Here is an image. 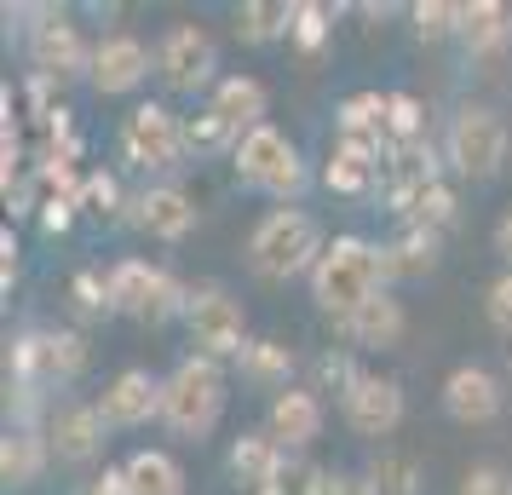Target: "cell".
Segmentation results:
<instances>
[{"instance_id":"obj_15","label":"cell","mask_w":512,"mask_h":495,"mask_svg":"<svg viewBox=\"0 0 512 495\" xmlns=\"http://www.w3.org/2000/svg\"><path fill=\"white\" fill-rule=\"evenodd\" d=\"M47 444L58 461H93L98 449H104V415L87 409V403H64L47 426Z\"/></svg>"},{"instance_id":"obj_30","label":"cell","mask_w":512,"mask_h":495,"mask_svg":"<svg viewBox=\"0 0 512 495\" xmlns=\"http://www.w3.org/2000/svg\"><path fill=\"white\" fill-rule=\"evenodd\" d=\"M0 472H6V484H29L35 472H41V438L18 426V432H6V444H0Z\"/></svg>"},{"instance_id":"obj_18","label":"cell","mask_w":512,"mask_h":495,"mask_svg":"<svg viewBox=\"0 0 512 495\" xmlns=\"http://www.w3.org/2000/svg\"><path fill=\"white\" fill-rule=\"evenodd\" d=\"M231 472H236V484H242V490L271 495V490H277V472H282V444L271 438V432H248V438H236Z\"/></svg>"},{"instance_id":"obj_5","label":"cell","mask_w":512,"mask_h":495,"mask_svg":"<svg viewBox=\"0 0 512 495\" xmlns=\"http://www.w3.org/2000/svg\"><path fill=\"white\" fill-rule=\"evenodd\" d=\"M185 323H190V340L202 346V357L225 363V357H242L254 340H248V317L236 306L225 288H196L185 306Z\"/></svg>"},{"instance_id":"obj_1","label":"cell","mask_w":512,"mask_h":495,"mask_svg":"<svg viewBox=\"0 0 512 495\" xmlns=\"http://www.w3.org/2000/svg\"><path fill=\"white\" fill-rule=\"evenodd\" d=\"M380 283H386V260H380V248H369L363 236H334L323 248V260H317V271H311L317 306L328 317H340V323H351L374 294H386Z\"/></svg>"},{"instance_id":"obj_21","label":"cell","mask_w":512,"mask_h":495,"mask_svg":"<svg viewBox=\"0 0 512 495\" xmlns=\"http://www.w3.org/2000/svg\"><path fill=\"white\" fill-rule=\"evenodd\" d=\"M213 110L231 121L236 133H254V127H265V87H259L254 75H231V81H219L213 87Z\"/></svg>"},{"instance_id":"obj_33","label":"cell","mask_w":512,"mask_h":495,"mask_svg":"<svg viewBox=\"0 0 512 495\" xmlns=\"http://www.w3.org/2000/svg\"><path fill=\"white\" fill-rule=\"evenodd\" d=\"M420 127H426V116H420V98H409V93L386 98V139H392V144H415Z\"/></svg>"},{"instance_id":"obj_19","label":"cell","mask_w":512,"mask_h":495,"mask_svg":"<svg viewBox=\"0 0 512 495\" xmlns=\"http://www.w3.org/2000/svg\"><path fill=\"white\" fill-rule=\"evenodd\" d=\"M139 225L150 236H162V242H179V236H190V225H196V208H190L185 190L156 185V190L139 196Z\"/></svg>"},{"instance_id":"obj_36","label":"cell","mask_w":512,"mask_h":495,"mask_svg":"<svg viewBox=\"0 0 512 495\" xmlns=\"http://www.w3.org/2000/svg\"><path fill=\"white\" fill-rule=\"evenodd\" d=\"M294 41L305 52L328 41V6H294Z\"/></svg>"},{"instance_id":"obj_12","label":"cell","mask_w":512,"mask_h":495,"mask_svg":"<svg viewBox=\"0 0 512 495\" xmlns=\"http://www.w3.org/2000/svg\"><path fill=\"white\" fill-rule=\"evenodd\" d=\"M98 415H104V426H144L150 415H162V380H150L144 369L116 375L98 398Z\"/></svg>"},{"instance_id":"obj_25","label":"cell","mask_w":512,"mask_h":495,"mask_svg":"<svg viewBox=\"0 0 512 495\" xmlns=\"http://www.w3.org/2000/svg\"><path fill=\"white\" fill-rule=\"evenodd\" d=\"M374 162H380V150L369 144H340L334 150V162H328V190H340V196H363L374 185Z\"/></svg>"},{"instance_id":"obj_2","label":"cell","mask_w":512,"mask_h":495,"mask_svg":"<svg viewBox=\"0 0 512 495\" xmlns=\"http://www.w3.org/2000/svg\"><path fill=\"white\" fill-rule=\"evenodd\" d=\"M248 260H254V271L265 283H288L300 271H317L323 236H317V225L300 208H277V213H265L259 231L248 236Z\"/></svg>"},{"instance_id":"obj_8","label":"cell","mask_w":512,"mask_h":495,"mask_svg":"<svg viewBox=\"0 0 512 495\" xmlns=\"http://www.w3.org/2000/svg\"><path fill=\"white\" fill-rule=\"evenodd\" d=\"M156 70L173 93H196V87H208L213 70H219V52H213V35L196 24H173L162 35V47H156Z\"/></svg>"},{"instance_id":"obj_4","label":"cell","mask_w":512,"mask_h":495,"mask_svg":"<svg viewBox=\"0 0 512 495\" xmlns=\"http://www.w3.org/2000/svg\"><path fill=\"white\" fill-rule=\"evenodd\" d=\"M236 179L265 190V196H294L305 185L300 150L282 139L277 127H254V133H242V144H236Z\"/></svg>"},{"instance_id":"obj_10","label":"cell","mask_w":512,"mask_h":495,"mask_svg":"<svg viewBox=\"0 0 512 495\" xmlns=\"http://www.w3.org/2000/svg\"><path fill=\"white\" fill-rule=\"evenodd\" d=\"M340 403H346V426L363 438H386L403 421V386L386 375H357V386Z\"/></svg>"},{"instance_id":"obj_35","label":"cell","mask_w":512,"mask_h":495,"mask_svg":"<svg viewBox=\"0 0 512 495\" xmlns=\"http://www.w3.org/2000/svg\"><path fill=\"white\" fill-rule=\"evenodd\" d=\"M70 294H75V306L87 311V317H93V311H116L110 306V277H98V271H81V277L70 283Z\"/></svg>"},{"instance_id":"obj_26","label":"cell","mask_w":512,"mask_h":495,"mask_svg":"<svg viewBox=\"0 0 512 495\" xmlns=\"http://www.w3.org/2000/svg\"><path fill=\"white\" fill-rule=\"evenodd\" d=\"M461 35L472 52L501 47L507 41V6L501 0H472V6H461Z\"/></svg>"},{"instance_id":"obj_37","label":"cell","mask_w":512,"mask_h":495,"mask_svg":"<svg viewBox=\"0 0 512 495\" xmlns=\"http://www.w3.org/2000/svg\"><path fill=\"white\" fill-rule=\"evenodd\" d=\"M484 311H489V323H495L501 334H512V271H507V277H495V283H489Z\"/></svg>"},{"instance_id":"obj_20","label":"cell","mask_w":512,"mask_h":495,"mask_svg":"<svg viewBox=\"0 0 512 495\" xmlns=\"http://www.w3.org/2000/svg\"><path fill=\"white\" fill-rule=\"evenodd\" d=\"M121 472H127V495H185V467L167 449H139Z\"/></svg>"},{"instance_id":"obj_31","label":"cell","mask_w":512,"mask_h":495,"mask_svg":"<svg viewBox=\"0 0 512 495\" xmlns=\"http://www.w3.org/2000/svg\"><path fill=\"white\" fill-rule=\"evenodd\" d=\"M374 495H420V478H415V461L409 455H380L369 472Z\"/></svg>"},{"instance_id":"obj_34","label":"cell","mask_w":512,"mask_h":495,"mask_svg":"<svg viewBox=\"0 0 512 495\" xmlns=\"http://www.w3.org/2000/svg\"><path fill=\"white\" fill-rule=\"evenodd\" d=\"M305 495H374V484H369V478H351V472L311 467V472H305Z\"/></svg>"},{"instance_id":"obj_9","label":"cell","mask_w":512,"mask_h":495,"mask_svg":"<svg viewBox=\"0 0 512 495\" xmlns=\"http://www.w3.org/2000/svg\"><path fill=\"white\" fill-rule=\"evenodd\" d=\"M121 150L139 167H173L185 156V121L173 110H162V104H139L127 116V127H121Z\"/></svg>"},{"instance_id":"obj_32","label":"cell","mask_w":512,"mask_h":495,"mask_svg":"<svg viewBox=\"0 0 512 495\" xmlns=\"http://www.w3.org/2000/svg\"><path fill=\"white\" fill-rule=\"evenodd\" d=\"M455 29H461V6H449V0H420L415 6L420 41H443V35H455Z\"/></svg>"},{"instance_id":"obj_42","label":"cell","mask_w":512,"mask_h":495,"mask_svg":"<svg viewBox=\"0 0 512 495\" xmlns=\"http://www.w3.org/2000/svg\"><path fill=\"white\" fill-rule=\"evenodd\" d=\"M495 254H501V260L512 265V213L501 219V225H495Z\"/></svg>"},{"instance_id":"obj_11","label":"cell","mask_w":512,"mask_h":495,"mask_svg":"<svg viewBox=\"0 0 512 495\" xmlns=\"http://www.w3.org/2000/svg\"><path fill=\"white\" fill-rule=\"evenodd\" d=\"M443 409H449L461 426L495 421V415H501V380L489 375V369H472V363H461L455 375L443 380Z\"/></svg>"},{"instance_id":"obj_7","label":"cell","mask_w":512,"mask_h":495,"mask_svg":"<svg viewBox=\"0 0 512 495\" xmlns=\"http://www.w3.org/2000/svg\"><path fill=\"white\" fill-rule=\"evenodd\" d=\"M501 156H507V127H501V116L466 104L461 116L449 121V162L461 167L466 179H489L501 167Z\"/></svg>"},{"instance_id":"obj_38","label":"cell","mask_w":512,"mask_h":495,"mask_svg":"<svg viewBox=\"0 0 512 495\" xmlns=\"http://www.w3.org/2000/svg\"><path fill=\"white\" fill-rule=\"evenodd\" d=\"M116 179H110V173H87V179H81V208H93V213H110L116 208Z\"/></svg>"},{"instance_id":"obj_17","label":"cell","mask_w":512,"mask_h":495,"mask_svg":"<svg viewBox=\"0 0 512 495\" xmlns=\"http://www.w3.org/2000/svg\"><path fill=\"white\" fill-rule=\"evenodd\" d=\"M317 432H323V403L311 398L305 386H288V392L271 398V438H277V444L300 449V444H311Z\"/></svg>"},{"instance_id":"obj_41","label":"cell","mask_w":512,"mask_h":495,"mask_svg":"<svg viewBox=\"0 0 512 495\" xmlns=\"http://www.w3.org/2000/svg\"><path fill=\"white\" fill-rule=\"evenodd\" d=\"M81 495H127V472H104V478H93V484H87V490Z\"/></svg>"},{"instance_id":"obj_24","label":"cell","mask_w":512,"mask_h":495,"mask_svg":"<svg viewBox=\"0 0 512 495\" xmlns=\"http://www.w3.org/2000/svg\"><path fill=\"white\" fill-rule=\"evenodd\" d=\"M340 133H346V144H369V150H380V139H386V98L380 93H357L340 104Z\"/></svg>"},{"instance_id":"obj_16","label":"cell","mask_w":512,"mask_h":495,"mask_svg":"<svg viewBox=\"0 0 512 495\" xmlns=\"http://www.w3.org/2000/svg\"><path fill=\"white\" fill-rule=\"evenodd\" d=\"M144 75H150V52L133 35H110L104 47L93 52V87L98 93H133Z\"/></svg>"},{"instance_id":"obj_13","label":"cell","mask_w":512,"mask_h":495,"mask_svg":"<svg viewBox=\"0 0 512 495\" xmlns=\"http://www.w3.org/2000/svg\"><path fill=\"white\" fill-rule=\"evenodd\" d=\"M81 363H87L81 334H29L18 346V375L24 380H70Z\"/></svg>"},{"instance_id":"obj_43","label":"cell","mask_w":512,"mask_h":495,"mask_svg":"<svg viewBox=\"0 0 512 495\" xmlns=\"http://www.w3.org/2000/svg\"><path fill=\"white\" fill-rule=\"evenodd\" d=\"M271 495H277V490H271Z\"/></svg>"},{"instance_id":"obj_39","label":"cell","mask_w":512,"mask_h":495,"mask_svg":"<svg viewBox=\"0 0 512 495\" xmlns=\"http://www.w3.org/2000/svg\"><path fill=\"white\" fill-rule=\"evenodd\" d=\"M461 495H512V478L501 467H472L461 478Z\"/></svg>"},{"instance_id":"obj_14","label":"cell","mask_w":512,"mask_h":495,"mask_svg":"<svg viewBox=\"0 0 512 495\" xmlns=\"http://www.w3.org/2000/svg\"><path fill=\"white\" fill-rule=\"evenodd\" d=\"M29 58H35V70L41 75H75L81 64H93L87 47H81V29L64 18V12H47L35 35H29Z\"/></svg>"},{"instance_id":"obj_23","label":"cell","mask_w":512,"mask_h":495,"mask_svg":"<svg viewBox=\"0 0 512 495\" xmlns=\"http://www.w3.org/2000/svg\"><path fill=\"white\" fill-rule=\"evenodd\" d=\"M380 260H386V283H392V277H426V271L438 265V231H420V225H409V236H403V242L380 248Z\"/></svg>"},{"instance_id":"obj_28","label":"cell","mask_w":512,"mask_h":495,"mask_svg":"<svg viewBox=\"0 0 512 495\" xmlns=\"http://www.w3.org/2000/svg\"><path fill=\"white\" fill-rule=\"evenodd\" d=\"M231 144H242V133H236L213 104L202 116H185V150L190 156H219V150H231Z\"/></svg>"},{"instance_id":"obj_22","label":"cell","mask_w":512,"mask_h":495,"mask_svg":"<svg viewBox=\"0 0 512 495\" xmlns=\"http://www.w3.org/2000/svg\"><path fill=\"white\" fill-rule=\"evenodd\" d=\"M346 334L357 346H397V334H403V306H397L392 294H374L369 306L346 323Z\"/></svg>"},{"instance_id":"obj_29","label":"cell","mask_w":512,"mask_h":495,"mask_svg":"<svg viewBox=\"0 0 512 495\" xmlns=\"http://www.w3.org/2000/svg\"><path fill=\"white\" fill-rule=\"evenodd\" d=\"M236 29H242V41H277L282 29L294 35V6L288 0H254V6H242Z\"/></svg>"},{"instance_id":"obj_3","label":"cell","mask_w":512,"mask_h":495,"mask_svg":"<svg viewBox=\"0 0 512 495\" xmlns=\"http://www.w3.org/2000/svg\"><path fill=\"white\" fill-rule=\"evenodd\" d=\"M225 415V369L213 357H185L173 375L162 380V421L185 438L213 432V421Z\"/></svg>"},{"instance_id":"obj_40","label":"cell","mask_w":512,"mask_h":495,"mask_svg":"<svg viewBox=\"0 0 512 495\" xmlns=\"http://www.w3.org/2000/svg\"><path fill=\"white\" fill-rule=\"evenodd\" d=\"M317 380H323V386H340V398L357 386V375H351L346 357H323V363H317Z\"/></svg>"},{"instance_id":"obj_27","label":"cell","mask_w":512,"mask_h":495,"mask_svg":"<svg viewBox=\"0 0 512 495\" xmlns=\"http://www.w3.org/2000/svg\"><path fill=\"white\" fill-rule=\"evenodd\" d=\"M242 375L259 380V386H282V392H288V375H294V352H288L282 340H254V346L242 352Z\"/></svg>"},{"instance_id":"obj_6","label":"cell","mask_w":512,"mask_h":495,"mask_svg":"<svg viewBox=\"0 0 512 495\" xmlns=\"http://www.w3.org/2000/svg\"><path fill=\"white\" fill-rule=\"evenodd\" d=\"M110 306L127 311V317H144V323H162V317H173L179 306H190V294L167 277L162 265L121 260L116 271H110Z\"/></svg>"}]
</instances>
